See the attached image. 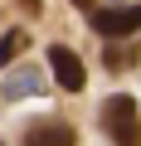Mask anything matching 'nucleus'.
I'll use <instances>...</instances> for the list:
<instances>
[{
    "instance_id": "obj_3",
    "label": "nucleus",
    "mask_w": 141,
    "mask_h": 146,
    "mask_svg": "<svg viewBox=\"0 0 141 146\" xmlns=\"http://www.w3.org/2000/svg\"><path fill=\"white\" fill-rule=\"evenodd\" d=\"M49 73H54V83H58L63 93H83V83H88L83 58L68 49V44H49Z\"/></svg>"
},
{
    "instance_id": "obj_5",
    "label": "nucleus",
    "mask_w": 141,
    "mask_h": 146,
    "mask_svg": "<svg viewBox=\"0 0 141 146\" xmlns=\"http://www.w3.org/2000/svg\"><path fill=\"white\" fill-rule=\"evenodd\" d=\"M39 88H44L39 68H15L10 78H0V98H5V102H20V98H34Z\"/></svg>"
},
{
    "instance_id": "obj_2",
    "label": "nucleus",
    "mask_w": 141,
    "mask_h": 146,
    "mask_svg": "<svg viewBox=\"0 0 141 146\" xmlns=\"http://www.w3.org/2000/svg\"><path fill=\"white\" fill-rule=\"evenodd\" d=\"M88 25L102 39H131L141 29V5H102V10H88Z\"/></svg>"
},
{
    "instance_id": "obj_6",
    "label": "nucleus",
    "mask_w": 141,
    "mask_h": 146,
    "mask_svg": "<svg viewBox=\"0 0 141 146\" xmlns=\"http://www.w3.org/2000/svg\"><path fill=\"white\" fill-rule=\"evenodd\" d=\"M24 49H29V29H20V25H15V29H5V34H0V68H10Z\"/></svg>"
},
{
    "instance_id": "obj_8",
    "label": "nucleus",
    "mask_w": 141,
    "mask_h": 146,
    "mask_svg": "<svg viewBox=\"0 0 141 146\" xmlns=\"http://www.w3.org/2000/svg\"><path fill=\"white\" fill-rule=\"evenodd\" d=\"M20 10H24V15H39V10H44V0H20Z\"/></svg>"
},
{
    "instance_id": "obj_7",
    "label": "nucleus",
    "mask_w": 141,
    "mask_h": 146,
    "mask_svg": "<svg viewBox=\"0 0 141 146\" xmlns=\"http://www.w3.org/2000/svg\"><path fill=\"white\" fill-rule=\"evenodd\" d=\"M102 63H107L112 73H117V68H131V63H136V44H131V39H117V44L107 39V49H102Z\"/></svg>"
},
{
    "instance_id": "obj_9",
    "label": "nucleus",
    "mask_w": 141,
    "mask_h": 146,
    "mask_svg": "<svg viewBox=\"0 0 141 146\" xmlns=\"http://www.w3.org/2000/svg\"><path fill=\"white\" fill-rule=\"evenodd\" d=\"M73 5H78V10H93V0H73Z\"/></svg>"
},
{
    "instance_id": "obj_1",
    "label": "nucleus",
    "mask_w": 141,
    "mask_h": 146,
    "mask_svg": "<svg viewBox=\"0 0 141 146\" xmlns=\"http://www.w3.org/2000/svg\"><path fill=\"white\" fill-rule=\"evenodd\" d=\"M97 122H102V136H107L112 146H141V117H136V98H131V93L102 98Z\"/></svg>"
},
{
    "instance_id": "obj_4",
    "label": "nucleus",
    "mask_w": 141,
    "mask_h": 146,
    "mask_svg": "<svg viewBox=\"0 0 141 146\" xmlns=\"http://www.w3.org/2000/svg\"><path fill=\"white\" fill-rule=\"evenodd\" d=\"M20 146H78V131H73V122H63V117H39V122L24 127Z\"/></svg>"
}]
</instances>
